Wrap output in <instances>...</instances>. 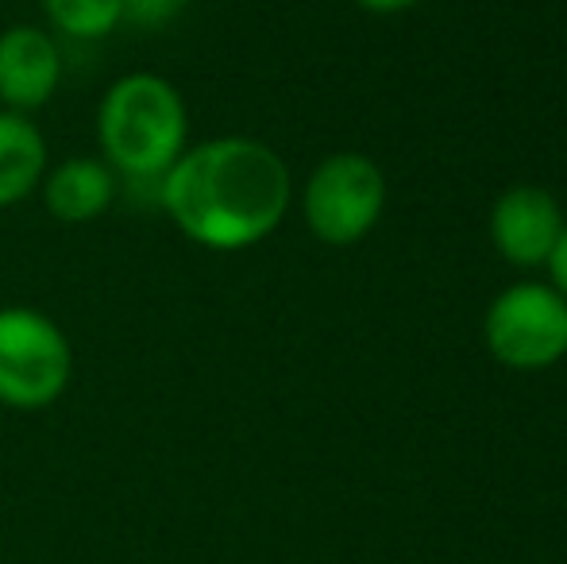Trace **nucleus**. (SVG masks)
I'll list each match as a JSON object with an SVG mask.
<instances>
[{
	"instance_id": "f257e3e1",
	"label": "nucleus",
	"mask_w": 567,
	"mask_h": 564,
	"mask_svg": "<svg viewBox=\"0 0 567 564\" xmlns=\"http://www.w3.org/2000/svg\"><path fill=\"white\" fill-rule=\"evenodd\" d=\"M158 202L189 244L244 252L286 221L293 178L282 155L262 140L217 136L182 151L158 178Z\"/></svg>"
},
{
	"instance_id": "f03ea898",
	"label": "nucleus",
	"mask_w": 567,
	"mask_h": 564,
	"mask_svg": "<svg viewBox=\"0 0 567 564\" xmlns=\"http://www.w3.org/2000/svg\"><path fill=\"white\" fill-rule=\"evenodd\" d=\"M101 158L135 182H158L189 147V109L163 74H120L97 105Z\"/></svg>"
},
{
	"instance_id": "7ed1b4c3",
	"label": "nucleus",
	"mask_w": 567,
	"mask_h": 564,
	"mask_svg": "<svg viewBox=\"0 0 567 564\" xmlns=\"http://www.w3.org/2000/svg\"><path fill=\"white\" fill-rule=\"evenodd\" d=\"M74 379V348L51 314L0 306V407L16 414L51 410Z\"/></svg>"
},
{
	"instance_id": "20e7f679",
	"label": "nucleus",
	"mask_w": 567,
	"mask_h": 564,
	"mask_svg": "<svg viewBox=\"0 0 567 564\" xmlns=\"http://www.w3.org/2000/svg\"><path fill=\"white\" fill-rule=\"evenodd\" d=\"M386 209V174L359 151L321 158L301 186V217L321 244L343 248L379 225Z\"/></svg>"
},
{
	"instance_id": "39448f33",
	"label": "nucleus",
	"mask_w": 567,
	"mask_h": 564,
	"mask_svg": "<svg viewBox=\"0 0 567 564\" xmlns=\"http://www.w3.org/2000/svg\"><path fill=\"white\" fill-rule=\"evenodd\" d=\"M483 332L494 360L506 368H548L567 356V298L556 286L517 283L491 301Z\"/></svg>"
},
{
	"instance_id": "423d86ee",
	"label": "nucleus",
	"mask_w": 567,
	"mask_h": 564,
	"mask_svg": "<svg viewBox=\"0 0 567 564\" xmlns=\"http://www.w3.org/2000/svg\"><path fill=\"white\" fill-rule=\"evenodd\" d=\"M66 62L59 35L35 23H12L0 31V109L39 113L59 93Z\"/></svg>"
},
{
	"instance_id": "0eeeda50",
	"label": "nucleus",
	"mask_w": 567,
	"mask_h": 564,
	"mask_svg": "<svg viewBox=\"0 0 567 564\" xmlns=\"http://www.w3.org/2000/svg\"><path fill=\"white\" fill-rule=\"evenodd\" d=\"M564 225L567 221L560 202L540 186L506 189L491 209V240L502 252V259L514 267L548 264Z\"/></svg>"
},
{
	"instance_id": "6e6552de",
	"label": "nucleus",
	"mask_w": 567,
	"mask_h": 564,
	"mask_svg": "<svg viewBox=\"0 0 567 564\" xmlns=\"http://www.w3.org/2000/svg\"><path fill=\"white\" fill-rule=\"evenodd\" d=\"M43 209L62 225H90L105 217L116 202V171L97 155H70L62 163L47 166L43 182Z\"/></svg>"
},
{
	"instance_id": "1a4fd4ad",
	"label": "nucleus",
	"mask_w": 567,
	"mask_h": 564,
	"mask_svg": "<svg viewBox=\"0 0 567 564\" xmlns=\"http://www.w3.org/2000/svg\"><path fill=\"white\" fill-rule=\"evenodd\" d=\"M51 147L39 124L12 109H0V209L23 205L31 194H39Z\"/></svg>"
},
{
	"instance_id": "9d476101",
	"label": "nucleus",
	"mask_w": 567,
	"mask_h": 564,
	"mask_svg": "<svg viewBox=\"0 0 567 564\" xmlns=\"http://www.w3.org/2000/svg\"><path fill=\"white\" fill-rule=\"evenodd\" d=\"M43 12L54 35L93 43L124 23V0H43Z\"/></svg>"
},
{
	"instance_id": "9b49d317",
	"label": "nucleus",
	"mask_w": 567,
	"mask_h": 564,
	"mask_svg": "<svg viewBox=\"0 0 567 564\" xmlns=\"http://www.w3.org/2000/svg\"><path fill=\"white\" fill-rule=\"evenodd\" d=\"M182 0H124V20L143 23V28H158L178 12Z\"/></svg>"
},
{
	"instance_id": "f8f14e48",
	"label": "nucleus",
	"mask_w": 567,
	"mask_h": 564,
	"mask_svg": "<svg viewBox=\"0 0 567 564\" xmlns=\"http://www.w3.org/2000/svg\"><path fill=\"white\" fill-rule=\"evenodd\" d=\"M548 271H553V283H556V290L567 298V225H564V233H560V240H556V252H553V259H548Z\"/></svg>"
},
{
	"instance_id": "ddd939ff",
	"label": "nucleus",
	"mask_w": 567,
	"mask_h": 564,
	"mask_svg": "<svg viewBox=\"0 0 567 564\" xmlns=\"http://www.w3.org/2000/svg\"><path fill=\"white\" fill-rule=\"evenodd\" d=\"M359 8H367V12H382V16H390V12H405V8H413L417 0H355Z\"/></svg>"
}]
</instances>
